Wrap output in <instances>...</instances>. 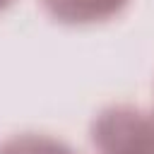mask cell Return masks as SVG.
I'll use <instances>...</instances> for the list:
<instances>
[{
  "instance_id": "2",
  "label": "cell",
  "mask_w": 154,
  "mask_h": 154,
  "mask_svg": "<svg viewBox=\"0 0 154 154\" xmlns=\"http://www.w3.org/2000/svg\"><path fill=\"white\" fill-rule=\"evenodd\" d=\"M128 0H43L60 22H96L116 14Z\"/></svg>"
},
{
  "instance_id": "1",
  "label": "cell",
  "mask_w": 154,
  "mask_h": 154,
  "mask_svg": "<svg viewBox=\"0 0 154 154\" xmlns=\"http://www.w3.org/2000/svg\"><path fill=\"white\" fill-rule=\"evenodd\" d=\"M101 154H154V118L130 106L106 108L91 125Z\"/></svg>"
},
{
  "instance_id": "3",
  "label": "cell",
  "mask_w": 154,
  "mask_h": 154,
  "mask_svg": "<svg viewBox=\"0 0 154 154\" xmlns=\"http://www.w3.org/2000/svg\"><path fill=\"white\" fill-rule=\"evenodd\" d=\"M0 154H75V152L46 135H17L0 144Z\"/></svg>"
},
{
  "instance_id": "4",
  "label": "cell",
  "mask_w": 154,
  "mask_h": 154,
  "mask_svg": "<svg viewBox=\"0 0 154 154\" xmlns=\"http://www.w3.org/2000/svg\"><path fill=\"white\" fill-rule=\"evenodd\" d=\"M7 2H10V0H0V7H5V5H7Z\"/></svg>"
}]
</instances>
